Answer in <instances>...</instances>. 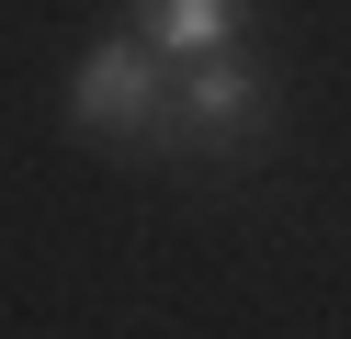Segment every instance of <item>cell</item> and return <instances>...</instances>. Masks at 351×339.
<instances>
[{"label":"cell","instance_id":"2","mask_svg":"<svg viewBox=\"0 0 351 339\" xmlns=\"http://www.w3.org/2000/svg\"><path fill=\"white\" fill-rule=\"evenodd\" d=\"M261 113H272V79H261L250 57H204V68H182V125H193V136L238 147Z\"/></svg>","mask_w":351,"mask_h":339},{"label":"cell","instance_id":"3","mask_svg":"<svg viewBox=\"0 0 351 339\" xmlns=\"http://www.w3.org/2000/svg\"><path fill=\"white\" fill-rule=\"evenodd\" d=\"M136 45L147 57H182V68H204V57H227L238 45V0H136Z\"/></svg>","mask_w":351,"mask_h":339},{"label":"cell","instance_id":"1","mask_svg":"<svg viewBox=\"0 0 351 339\" xmlns=\"http://www.w3.org/2000/svg\"><path fill=\"white\" fill-rule=\"evenodd\" d=\"M69 113H80V136H114V147H159V136L182 125V79H170V68L147 57L136 34H102L91 57H80V79H69Z\"/></svg>","mask_w":351,"mask_h":339}]
</instances>
